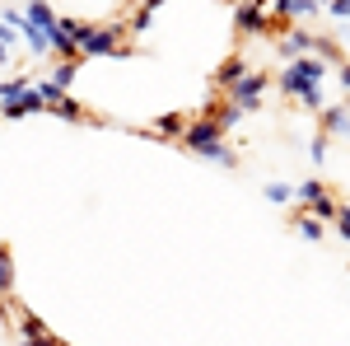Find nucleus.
<instances>
[{
    "instance_id": "nucleus-18",
    "label": "nucleus",
    "mask_w": 350,
    "mask_h": 346,
    "mask_svg": "<svg viewBox=\"0 0 350 346\" xmlns=\"http://www.w3.org/2000/svg\"><path fill=\"white\" fill-rule=\"evenodd\" d=\"M313 56H323L327 66H341V47H336L332 38H323V33L313 38Z\"/></svg>"
},
{
    "instance_id": "nucleus-24",
    "label": "nucleus",
    "mask_w": 350,
    "mask_h": 346,
    "mask_svg": "<svg viewBox=\"0 0 350 346\" xmlns=\"http://www.w3.org/2000/svg\"><path fill=\"white\" fill-rule=\"evenodd\" d=\"M308 155H313V164H323V160H327V132L308 140Z\"/></svg>"
},
{
    "instance_id": "nucleus-2",
    "label": "nucleus",
    "mask_w": 350,
    "mask_h": 346,
    "mask_svg": "<svg viewBox=\"0 0 350 346\" xmlns=\"http://www.w3.org/2000/svg\"><path fill=\"white\" fill-rule=\"evenodd\" d=\"M187 155H201V160H211V164H234V150L224 145V132H219V122L215 117H201V112H191L187 117V132H183V140H178Z\"/></svg>"
},
{
    "instance_id": "nucleus-14",
    "label": "nucleus",
    "mask_w": 350,
    "mask_h": 346,
    "mask_svg": "<svg viewBox=\"0 0 350 346\" xmlns=\"http://www.w3.org/2000/svg\"><path fill=\"white\" fill-rule=\"evenodd\" d=\"M183 132H187V117L183 112H163L159 122H154V136H168V140H183Z\"/></svg>"
},
{
    "instance_id": "nucleus-27",
    "label": "nucleus",
    "mask_w": 350,
    "mask_h": 346,
    "mask_svg": "<svg viewBox=\"0 0 350 346\" xmlns=\"http://www.w3.org/2000/svg\"><path fill=\"white\" fill-rule=\"evenodd\" d=\"M336 80H341V89H346V94H350V66H346V61L336 66Z\"/></svg>"
},
{
    "instance_id": "nucleus-20",
    "label": "nucleus",
    "mask_w": 350,
    "mask_h": 346,
    "mask_svg": "<svg viewBox=\"0 0 350 346\" xmlns=\"http://www.w3.org/2000/svg\"><path fill=\"white\" fill-rule=\"evenodd\" d=\"M262 192H267V201H275V206H285V201H295V187H285V183H267Z\"/></svg>"
},
{
    "instance_id": "nucleus-7",
    "label": "nucleus",
    "mask_w": 350,
    "mask_h": 346,
    "mask_svg": "<svg viewBox=\"0 0 350 346\" xmlns=\"http://www.w3.org/2000/svg\"><path fill=\"white\" fill-rule=\"evenodd\" d=\"M14 28H19V38H24V47H28L33 56H47V52H52V38H47V28H38L33 19H28V14H24V19H19Z\"/></svg>"
},
{
    "instance_id": "nucleus-19",
    "label": "nucleus",
    "mask_w": 350,
    "mask_h": 346,
    "mask_svg": "<svg viewBox=\"0 0 350 346\" xmlns=\"http://www.w3.org/2000/svg\"><path fill=\"white\" fill-rule=\"evenodd\" d=\"M14 291V253L10 248H0V295Z\"/></svg>"
},
{
    "instance_id": "nucleus-11",
    "label": "nucleus",
    "mask_w": 350,
    "mask_h": 346,
    "mask_svg": "<svg viewBox=\"0 0 350 346\" xmlns=\"http://www.w3.org/2000/svg\"><path fill=\"white\" fill-rule=\"evenodd\" d=\"M211 117H215V122H219V132L229 136V132H234V127H239V122H243V117H247V112H243V108L234 103V99H229V103H215V108H211Z\"/></svg>"
},
{
    "instance_id": "nucleus-30",
    "label": "nucleus",
    "mask_w": 350,
    "mask_h": 346,
    "mask_svg": "<svg viewBox=\"0 0 350 346\" xmlns=\"http://www.w3.org/2000/svg\"><path fill=\"white\" fill-rule=\"evenodd\" d=\"M346 108H350V94H346Z\"/></svg>"
},
{
    "instance_id": "nucleus-3",
    "label": "nucleus",
    "mask_w": 350,
    "mask_h": 346,
    "mask_svg": "<svg viewBox=\"0 0 350 346\" xmlns=\"http://www.w3.org/2000/svg\"><path fill=\"white\" fill-rule=\"evenodd\" d=\"M327 71H332V66H327L323 56H313V52L290 56V66L280 71V94H290V99H299V94H308V89H323Z\"/></svg>"
},
{
    "instance_id": "nucleus-23",
    "label": "nucleus",
    "mask_w": 350,
    "mask_h": 346,
    "mask_svg": "<svg viewBox=\"0 0 350 346\" xmlns=\"http://www.w3.org/2000/svg\"><path fill=\"white\" fill-rule=\"evenodd\" d=\"M327 14L341 19V24H350V0H327Z\"/></svg>"
},
{
    "instance_id": "nucleus-8",
    "label": "nucleus",
    "mask_w": 350,
    "mask_h": 346,
    "mask_svg": "<svg viewBox=\"0 0 350 346\" xmlns=\"http://www.w3.org/2000/svg\"><path fill=\"white\" fill-rule=\"evenodd\" d=\"M318 117H323V132L327 136H350V108L346 103H327Z\"/></svg>"
},
{
    "instance_id": "nucleus-12",
    "label": "nucleus",
    "mask_w": 350,
    "mask_h": 346,
    "mask_svg": "<svg viewBox=\"0 0 350 346\" xmlns=\"http://www.w3.org/2000/svg\"><path fill=\"white\" fill-rule=\"evenodd\" d=\"M24 14H28V19H33L38 28H47V33H52V28L61 24V14H56L47 0H28V10H24Z\"/></svg>"
},
{
    "instance_id": "nucleus-28",
    "label": "nucleus",
    "mask_w": 350,
    "mask_h": 346,
    "mask_svg": "<svg viewBox=\"0 0 350 346\" xmlns=\"http://www.w3.org/2000/svg\"><path fill=\"white\" fill-rule=\"evenodd\" d=\"M5 323H10V304H5V295H0V332H5Z\"/></svg>"
},
{
    "instance_id": "nucleus-16",
    "label": "nucleus",
    "mask_w": 350,
    "mask_h": 346,
    "mask_svg": "<svg viewBox=\"0 0 350 346\" xmlns=\"http://www.w3.org/2000/svg\"><path fill=\"white\" fill-rule=\"evenodd\" d=\"M295 234H299V239H308V243H318V239H323V220H318L313 211L295 215Z\"/></svg>"
},
{
    "instance_id": "nucleus-17",
    "label": "nucleus",
    "mask_w": 350,
    "mask_h": 346,
    "mask_svg": "<svg viewBox=\"0 0 350 346\" xmlns=\"http://www.w3.org/2000/svg\"><path fill=\"white\" fill-rule=\"evenodd\" d=\"M308 211L318 215V220H336V211H341V201H336L332 192H323V197H313V201H308Z\"/></svg>"
},
{
    "instance_id": "nucleus-9",
    "label": "nucleus",
    "mask_w": 350,
    "mask_h": 346,
    "mask_svg": "<svg viewBox=\"0 0 350 346\" xmlns=\"http://www.w3.org/2000/svg\"><path fill=\"white\" fill-rule=\"evenodd\" d=\"M247 71H252V66H247L243 56H224V61H219V71H215V84H219V89H234Z\"/></svg>"
},
{
    "instance_id": "nucleus-21",
    "label": "nucleus",
    "mask_w": 350,
    "mask_h": 346,
    "mask_svg": "<svg viewBox=\"0 0 350 346\" xmlns=\"http://www.w3.org/2000/svg\"><path fill=\"white\" fill-rule=\"evenodd\" d=\"M150 24H154V10H150V5H140V10L131 14V33H145Z\"/></svg>"
},
{
    "instance_id": "nucleus-26",
    "label": "nucleus",
    "mask_w": 350,
    "mask_h": 346,
    "mask_svg": "<svg viewBox=\"0 0 350 346\" xmlns=\"http://www.w3.org/2000/svg\"><path fill=\"white\" fill-rule=\"evenodd\" d=\"M19 346H66V342L52 337V332H42V337H19Z\"/></svg>"
},
{
    "instance_id": "nucleus-29",
    "label": "nucleus",
    "mask_w": 350,
    "mask_h": 346,
    "mask_svg": "<svg viewBox=\"0 0 350 346\" xmlns=\"http://www.w3.org/2000/svg\"><path fill=\"white\" fill-rule=\"evenodd\" d=\"M140 5H150V10H159V5H163V0H140Z\"/></svg>"
},
{
    "instance_id": "nucleus-22",
    "label": "nucleus",
    "mask_w": 350,
    "mask_h": 346,
    "mask_svg": "<svg viewBox=\"0 0 350 346\" xmlns=\"http://www.w3.org/2000/svg\"><path fill=\"white\" fill-rule=\"evenodd\" d=\"M14 42H24V38H19V28L0 19V47H10V52H14Z\"/></svg>"
},
{
    "instance_id": "nucleus-5",
    "label": "nucleus",
    "mask_w": 350,
    "mask_h": 346,
    "mask_svg": "<svg viewBox=\"0 0 350 346\" xmlns=\"http://www.w3.org/2000/svg\"><path fill=\"white\" fill-rule=\"evenodd\" d=\"M267 84H271V80L262 75V71H247V75H243V80L229 89V99H234L243 112H257V108H262V94H267Z\"/></svg>"
},
{
    "instance_id": "nucleus-25",
    "label": "nucleus",
    "mask_w": 350,
    "mask_h": 346,
    "mask_svg": "<svg viewBox=\"0 0 350 346\" xmlns=\"http://www.w3.org/2000/svg\"><path fill=\"white\" fill-rule=\"evenodd\" d=\"M332 225H336V234H341V239L350 243V206H341V211H336V220H332Z\"/></svg>"
},
{
    "instance_id": "nucleus-10",
    "label": "nucleus",
    "mask_w": 350,
    "mask_h": 346,
    "mask_svg": "<svg viewBox=\"0 0 350 346\" xmlns=\"http://www.w3.org/2000/svg\"><path fill=\"white\" fill-rule=\"evenodd\" d=\"M47 112H56V117H66V122H89V108L80 103V99H70V94H61Z\"/></svg>"
},
{
    "instance_id": "nucleus-13",
    "label": "nucleus",
    "mask_w": 350,
    "mask_h": 346,
    "mask_svg": "<svg viewBox=\"0 0 350 346\" xmlns=\"http://www.w3.org/2000/svg\"><path fill=\"white\" fill-rule=\"evenodd\" d=\"M75 75H80V56H61V61H56V71L47 75V80H52L56 89H70V80H75Z\"/></svg>"
},
{
    "instance_id": "nucleus-31",
    "label": "nucleus",
    "mask_w": 350,
    "mask_h": 346,
    "mask_svg": "<svg viewBox=\"0 0 350 346\" xmlns=\"http://www.w3.org/2000/svg\"><path fill=\"white\" fill-rule=\"evenodd\" d=\"M323 10H327V0H323Z\"/></svg>"
},
{
    "instance_id": "nucleus-15",
    "label": "nucleus",
    "mask_w": 350,
    "mask_h": 346,
    "mask_svg": "<svg viewBox=\"0 0 350 346\" xmlns=\"http://www.w3.org/2000/svg\"><path fill=\"white\" fill-rule=\"evenodd\" d=\"M14 314H19V337H42V332H52L33 309H19V304H14Z\"/></svg>"
},
{
    "instance_id": "nucleus-4",
    "label": "nucleus",
    "mask_w": 350,
    "mask_h": 346,
    "mask_svg": "<svg viewBox=\"0 0 350 346\" xmlns=\"http://www.w3.org/2000/svg\"><path fill=\"white\" fill-rule=\"evenodd\" d=\"M234 28H239V38H262V33H271V28H275L271 0H239V5H234ZM275 33H280V28H275Z\"/></svg>"
},
{
    "instance_id": "nucleus-6",
    "label": "nucleus",
    "mask_w": 350,
    "mask_h": 346,
    "mask_svg": "<svg viewBox=\"0 0 350 346\" xmlns=\"http://www.w3.org/2000/svg\"><path fill=\"white\" fill-rule=\"evenodd\" d=\"M313 38H318V33H308V28H299V24H285L275 33V52L280 56H304V52H313Z\"/></svg>"
},
{
    "instance_id": "nucleus-32",
    "label": "nucleus",
    "mask_w": 350,
    "mask_h": 346,
    "mask_svg": "<svg viewBox=\"0 0 350 346\" xmlns=\"http://www.w3.org/2000/svg\"><path fill=\"white\" fill-rule=\"evenodd\" d=\"M234 5H239V0H234Z\"/></svg>"
},
{
    "instance_id": "nucleus-1",
    "label": "nucleus",
    "mask_w": 350,
    "mask_h": 346,
    "mask_svg": "<svg viewBox=\"0 0 350 346\" xmlns=\"http://www.w3.org/2000/svg\"><path fill=\"white\" fill-rule=\"evenodd\" d=\"M70 28V38H75V47L80 56H126L131 52V24H84V19H66Z\"/></svg>"
}]
</instances>
